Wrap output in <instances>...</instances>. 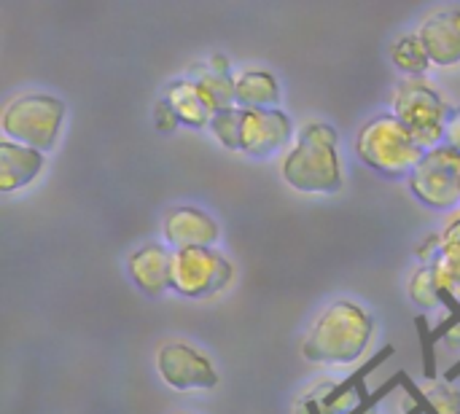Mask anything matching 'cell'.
<instances>
[{
  "label": "cell",
  "instance_id": "6da1fadb",
  "mask_svg": "<svg viewBox=\"0 0 460 414\" xmlns=\"http://www.w3.org/2000/svg\"><path fill=\"white\" fill-rule=\"evenodd\" d=\"M375 337V318L353 299H334L302 337V358L329 369L358 364Z\"/></svg>",
  "mask_w": 460,
  "mask_h": 414
},
{
  "label": "cell",
  "instance_id": "7a4b0ae2",
  "mask_svg": "<svg viewBox=\"0 0 460 414\" xmlns=\"http://www.w3.org/2000/svg\"><path fill=\"white\" fill-rule=\"evenodd\" d=\"M280 178L299 194H337L345 183L337 129L329 121H307L283 154Z\"/></svg>",
  "mask_w": 460,
  "mask_h": 414
},
{
  "label": "cell",
  "instance_id": "3957f363",
  "mask_svg": "<svg viewBox=\"0 0 460 414\" xmlns=\"http://www.w3.org/2000/svg\"><path fill=\"white\" fill-rule=\"evenodd\" d=\"M353 148L361 164L394 181L396 178L410 181V175L426 156V151L418 145L412 132L391 110L377 113L367 124H361Z\"/></svg>",
  "mask_w": 460,
  "mask_h": 414
},
{
  "label": "cell",
  "instance_id": "277c9868",
  "mask_svg": "<svg viewBox=\"0 0 460 414\" xmlns=\"http://www.w3.org/2000/svg\"><path fill=\"white\" fill-rule=\"evenodd\" d=\"M65 116L67 108L59 97L46 92H24L8 100L0 110V132L3 140L46 154L57 145Z\"/></svg>",
  "mask_w": 460,
  "mask_h": 414
},
{
  "label": "cell",
  "instance_id": "5b68a950",
  "mask_svg": "<svg viewBox=\"0 0 460 414\" xmlns=\"http://www.w3.org/2000/svg\"><path fill=\"white\" fill-rule=\"evenodd\" d=\"M450 105L429 78H404L391 97V113L412 132L423 151L445 145V127Z\"/></svg>",
  "mask_w": 460,
  "mask_h": 414
},
{
  "label": "cell",
  "instance_id": "8992f818",
  "mask_svg": "<svg viewBox=\"0 0 460 414\" xmlns=\"http://www.w3.org/2000/svg\"><path fill=\"white\" fill-rule=\"evenodd\" d=\"M159 380L175 393H202L218 388L221 377L213 358L186 339H167L154 356Z\"/></svg>",
  "mask_w": 460,
  "mask_h": 414
},
{
  "label": "cell",
  "instance_id": "52a82bcc",
  "mask_svg": "<svg viewBox=\"0 0 460 414\" xmlns=\"http://www.w3.org/2000/svg\"><path fill=\"white\" fill-rule=\"evenodd\" d=\"M234 280L232 261L218 248L172 251V291L186 299H210Z\"/></svg>",
  "mask_w": 460,
  "mask_h": 414
},
{
  "label": "cell",
  "instance_id": "ba28073f",
  "mask_svg": "<svg viewBox=\"0 0 460 414\" xmlns=\"http://www.w3.org/2000/svg\"><path fill=\"white\" fill-rule=\"evenodd\" d=\"M410 191L415 199L437 213H453L460 207V154L450 145L426 151L415 172L410 175Z\"/></svg>",
  "mask_w": 460,
  "mask_h": 414
},
{
  "label": "cell",
  "instance_id": "9c48e42d",
  "mask_svg": "<svg viewBox=\"0 0 460 414\" xmlns=\"http://www.w3.org/2000/svg\"><path fill=\"white\" fill-rule=\"evenodd\" d=\"M294 137V121L280 108L253 110L243 108L240 121V154L253 159H270L278 151L288 148Z\"/></svg>",
  "mask_w": 460,
  "mask_h": 414
},
{
  "label": "cell",
  "instance_id": "30bf717a",
  "mask_svg": "<svg viewBox=\"0 0 460 414\" xmlns=\"http://www.w3.org/2000/svg\"><path fill=\"white\" fill-rule=\"evenodd\" d=\"M162 237L170 251H189V248H216L221 237L218 221L194 205H178L164 213Z\"/></svg>",
  "mask_w": 460,
  "mask_h": 414
},
{
  "label": "cell",
  "instance_id": "8fae6325",
  "mask_svg": "<svg viewBox=\"0 0 460 414\" xmlns=\"http://www.w3.org/2000/svg\"><path fill=\"white\" fill-rule=\"evenodd\" d=\"M431 57L434 67L460 65V5H439L423 16L415 30Z\"/></svg>",
  "mask_w": 460,
  "mask_h": 414
},
{
  "label": "cell",
  "instance_id": "7c38bea8",
  "mask_svg": "<svg viewBox=\"0 0 460 414\" xmlns=\"http://www.w3.org/2000/svg\"><path fill=\"white\" fill-rule=\"evenodd\" d=\"M127 272L146 296H162L172 288V251L164 242H146L129 253Z\"/></svg>",
  "mask_w": 460,
  "mask_h": 414
},
{
  "label": "cell",
  "instance_id": "4fadbf2b",
  "mask_svg": "<svg viewBox=\"0 0 460 414\" xmlns=\"http://www.w3.org/2000/svg\"><path fill=\"white\" fill-rule=\"evenodd\" d=\"M43 170H46V154L11 140H0V194H13L27 189L40 178Z\"/></svg>",
  "mask_w": 460,
  "mask_h": 414
},
{
  "label": "cell",
  "instance_id": "5bb4252c",
  "mask_svg": "<svg viewBox=\"0 0 460 414\" xmlns=\"http://www.w3.org/2000/svg\"><path fill=\"white\" fill-rule=\"evenodd\" d=\"M164 100L170 102V108L175 110L181 124L191 127V129H208L213 116L218 113L213 108V102L208 100V94L202 92V86L197 81H191L189 75L170 81V86L164 92Z\"/></svg>",
  "mask_w": 460,
  "mask_h": 414
},
{
  "label": "cell",
  "instance_id": "9a60e30c",
  "mask_svg": "<svg viewBox=\"0 0 460 414\" xmlns=\"http://www.w3.org/2000/svg\"><path fill=\"white\" fill-rule=\"evenodd\" d=\"M234 89H237L240 108L267 110L280 105V84L270 70H259V67L240 70L234 75Z\"/></svg>",
  "mask_w": 460,
  "mask_h": 414
},
{
  "label": "cell",
  "instance_id": "2e32d148",
  "mask_svg": "<svg viewBox=\"0 0 460 414\" xmlns=\"http://www.w3.org/2000/svg\"><path fill=\"white\" fill-rule=\"evenodd\" d=\"M189 78L197 81L202 86V92L208 94V100L213 102V108L221 110H232L237 108V89H234V73H221L213 70L208 62H194L189 67Z\"/></svg>",
  "mask_w": 460,
  "mask_h": 414
},
{
  "label": "cell",
  "instance_id": "e0dca14e",
  "mask_svg": "<svg viewBox=\"0 0 460 414\" xmlns=\"http://www.w3.org/2000/svg\"><path fill=\"white\" fill-rule=\"evenodd\" d=\"M391 59L394 65L404 73V78H426L429 67L431 65V57L420 40V35L412 30V32H402L399 38H394L391 43Z\"/></svg>",
  "mask_w": 460,
  "mask_h": 414
},
{
  "label": "cell",
  "instance_id": "ac0fdd59",
  "mask_svg": "<svg viewBox=\"0 0 460 414\" xmlns=\"http://www.w3.org/2000/svg\"><path fill=\"white\" fill-rule=\"evenodd\" d=\"M439 286H442V304L450 313L460 310V242H445L437 261H434Z\"/></svg>",
  "mask_w": 460,
  "mask_h": 414
},
{
  "label": "cell",
  "instance_id": "d6986e66",
  "mask_svg": "<svg viewBox=\"0 0 460 414\" xmlns=\"http://www.w3.org/2000/svg\"><path fill=\"white\" fill-rule=\"evenodd\" d=\"M410 299L423 307V310H437V307H445L442 304V286H439V277H437V269L434 264H420L412 275H410Z\"/></svg>",
  "mask_w": 460,
  "mask_h": 414
},
{
  "label": "cell",
  "instance_id": "ffe728a7",
  "mask_svg": "<svg viewBox=\"0 0 460 414\" xmlns=\"http://www.w3.org/2000/svg\"><path fill=\"white\" fill-rule=\"evenodd\" d=\"M240 121H243V108H232V110H221L213 116L210 121V132L213 137L226 148V151H240Z\"/></svg>",
  "mask_w": 460,
  "mask_h": 414
},
{
  "label": "cell",
  "instance_id": "44dd1931",
  "mask_svg": "<svg viewBox=\"0 0 460 414\" xmlns=\"http://www.w3.org/2000/svg\"><path fill=\"white\" fill-rule=\"evenodd\" d=\"M415 326H418L420 353H423V377L429 383H437V339H434V329H431L426 315H418Z\"/></svg>",
  "mask_w": 460,
  "mask_h": 414
},
{
  "label": "cell",
  "instance_id": "7402d4cb",
  "mask_svg": "<svg viewBox=\"0 0 460 414\" xmlns=\"http://www.w3.org/2000/svg\"><path fill=\"white\" fill-rule=\"evenodd\" d=\"M426 396L437 414H460V391L450 383H431Z\"/></svg>",
  "mask_w": 460,
  "mask_h": 414
},
{
  "label": "cell",
  "instance_id": "603a6c76",
  "mask_svg": "<svg viewBox=\"0 0 460 414\" xmlns=\"http://www.w3.org/2000/svg\"><path fill=\"white\" fill-rule=\"evenodd\" d=\"M404 380H407V374H404V372L394 374V377H391L388 383H383V385H380L377 391H372V393H369L367 399H361L358 410H356L353 414H372L375 410H377V404H380V401H383L385 396H391V393H394L396 388H402V385H404Z\"/></svg>",
  "mask_w": 460,
  "mask_h": 414
},
{
  "label": "cell",
  "instance_id": "cb8c5ba5",
  "mask_svg": "<svg viewBox=\"0 0 460 414\" xmlns=\"http://www.w3.org/2000/svg\"><path fill=\"white\" fill-rule=\"evenodd\" d=\"M154 127H156L159 132H175V129L181 127V119L175 116V110L170 108L167 100H159V102L154 105Z\"/></svg>",
  "mask_w": 460,
  "mask_h": 414
},
{
  "label": "cell",
  "instance_id": "d4e9b609",
  "mask_svg": "<svg viewBox=\"0 0 460 414\" xmlns=\"http://www.w3.org/2000/svg\"><path fill=\"white\" fill-rule=\"evenodd\" d=\"M445 145H450L453 151L460 154V108H453L447 116V127H445Z\"/></svg>",
  "mask_w": 460,
  "mask_h": 414
},
{
  "label": "cell",
  "instance_id": "484cf974",
  "mask_svg": "<svg viewBox=\"0 0 460 414\" xmlns=\"http://www.w3.org/2000/svg\"><path fill=\"white\" fill-rule=\"evenodd\" d=\"M439 234H442L445 242H460V213H456V216L447 221V226H445Z\"/></svg>",
  "mask_w": 460,
  "mask_h": 414
},
{
  "label": "cell",
  "instance_id": "4316f807",
  "mask_svg": "<svg viewBox=\"0 0 460 414\" xmlns=\"http://www.w3.org/2000/svg\"><path fill=\"white\" fill-rule=\"evenodd\" d=\"M208 65H210L213 70H221V73H232V62H229V57H226V54H213V57L208 59Z\"/></svg>",
  "mask_w": 460,
  "mask_h": 414
},
{
  "label": "cell",
  "instance_id": "83f0119b",
  "mask_svg": "<svg viewBox=\"0 0 460 414\" xmlns=\"http://www.w3.org/2000/svg\"><path fill=\"white\" fill-rule=\"evenodd\" d=\"M445 339H447V345H450V348H458L460 345V321L456 323V326H453V331H450Z\"/></svg>",
  "mask_w": 460,
  "mask_h": 414
},
{
  "label": "cell",
  "instance_id": "f1b7e54d",
  "mask_svg": "<svg viewBox=\"0 0 460 414\" xmlns=\"http://www.w3.org/2000/svg\"><path fill=\"white\" fill-rule=\"evenodd\" d=\"M458 377H460V361L456 364V366H450V369L445 372V380H447V383H456Z\"/></svg>",
  "mask_w": 460,
  "mask_h": 414
}]
</instances>
